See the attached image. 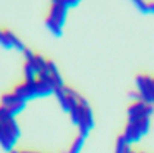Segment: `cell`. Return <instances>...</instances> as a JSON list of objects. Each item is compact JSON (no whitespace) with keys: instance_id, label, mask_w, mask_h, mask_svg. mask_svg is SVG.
<instances>
[{"instance_id":"cell-1","label":"cell","mask_w":154,"mask_h":153,"mask_svg":"<svg viewBox=\"0 0 154 153\" xmlns=\"http://www.w3.org/2000/svg\"><path fill=\"white\" fill-rule=\"evenodd\" d=\"M15 118L16 116L11 115L6 107L0 105V146L6 152L13 150L21 137V128Z\"/></svg>"},{"instance_id":"cell-2","label":"cell","mask_w":154,"mask_h":153,"mask_svg":"<svg viewBox=\"0 0 154 153\" xmlns=\"http://www.w3.org/2000/svg\"><path fill=\"white\" fill-rule=\"evenodd\" d=\"M12 91H15L19 97H22L25 102H28L37 97L51 96L54 94V88L48 82L40 78H34V80H22L21 82H18L16 85H13Z\"/></svg>"},{"instance_id":"cell-3","label":"cell","mask_w":154,"mask_h":153,"mask_svg":"<svg viewBox=\"0 0 154 153\" xmlns=\"http://www.w3.org/2000/svg\"><path fill=\"white\" fill-rule=\"evenodd\" d=\"M68 11L69 9L59 2L50 3L47 16H46V27L54 37H60L63 34V27L66 22V18H68Z\"/></svg>"},{"instance_id":"cell-4","label":"cell","mask_w":154,"mask_h":153,"mask_svg":"<svg viewBox=\"0 0 154 153\" xmlns=\"http://www.w3.org/2000/svg\"><path fill=\"white\" fill-rule=\"evenodd\" d=\"M151 118H138V119H128L125 129H123V139L128 144L138 143L142 137L150 131Z\"/></svg>"},{"instance_id":"cell-5","label":"cell","mask_w":154,"mask_h":153,"mask_svg":"<svg viewBox=\"0 0 154 153\" xmlns=\"http://www.w3.org/2000/svg\"><path fill=\"white\" fill-rule=\"evenodd\" d=\"M138 99L154 106V75L150 74H138L135 78Z\"/></svg>"},{"instance_id":"cell-6","label":"cell","mask_w":154,"mask_h":153,"mask_svg":"<svg viewBox=\"0 0 154 153\" xmlns=\"http://www.w3.org/2000/svg\"><path fill=\"white\" fill-rule=\"evenodd\" d=\"M79 106H81V113H79V122H78V134H81L84 137H88L90 131L94 128L95 121H94V112L90 103L87 102L85 97L79 99Z\"/></svg>"},{"instance_id":"cell-7","label":"cell","mask_w":154,"mask_h":153,"mask_svg":"<svg viewBox=\"0 0 154 153\" xmlns=\"http://www.w3.org/2000/svg\"><path fill=\"white\" fill-rule=\"evenodd\" d=\"M0 105L3 106V107H6L11 115L16 116V115H19L21 112H24L25 106H26V102H25L22 97H19L15 91L11 90V91H8V93L2 94V97H0Z\"/></svg>"},{"instance_id":"cell-8","label":"cell","mask_w":154,"mask_h":153,"mask_svg":"<svg viewBox=\"0 0 154 153\" xmlns=\"http://www.w3.org/2000/svg\"><path fill=\"white\" fill-rule=\"evenodd\" d=\"M0 46H3L5 49L18 50V52H21V53L26 49L24 44V41L15 34L12 30L5 28V27H0Z\"/></svg>"},{"instance_id":"cell-9","label":"cell","mask_w":154,"mask_h":153,"mask_svg":"<svg viewBox=\"0 0 154 153\" xmlns=\"http://www.w3.org/2000/svg\"><path fill=\"white\" fill-rule=\"evenodd\" d=\"M154 113V106L148 105L142 100H134L128 106V119H138V118H151Z\"/></svg>"},{"instance_id":"cell-10","label":"cell","mask_w":154,"mask_h":153,"mask_svg":"<svg viewBox=\"0 0 154 153\" xmlns=\"http://www.w3.org/2000/svg\"><path fill=\"white\" fill-rule=\"evenodd\" d=\"M85 139H87V137H84V135H81V134H78V135L73 139V141H72V144L69 146V149H68V152L66 153H81L84 144H85Z\"/></svg>"},{"instance_id":"cell-11","label":"cell","mask_w":154,"mask_h":153,"mask_svg":"<svg viewBox=\"0 0 154 153\" xmlns=\"http://www.w3.org/2000/svg\"><path fill=\"white\" fill-rule=\"evenodd\" d=\"M115 153H131V144L126 143L123 135H119L115 146Z\"/></svg>"},{"instance_id":"cell-12","label":"cell","mask_w":154,"mask_h":153,"mask_svg":"<svg viewBox=\"0 0 154 153\" xmlns=\"http://www.w3.org/2000/svg\"><path fill=\"white\" fill-rule=\"evenodd\" d=\"M51 2H59V3L65 5V6L69 9V8H75V6H78L81 0H51Z\"/></svg>"},{"instance_id":"cell-13","label":"cell","mask_w":154,"mask_h":153,"mask_svg":"<svg viewBox=\"0 0 154 153\" xmlns=\"http://www.w3.org/2000/svg\"><path fill=\"white\" fill-rule=\"evenodd\" d=\"M145 13H154V0H147V9Z\"/></svg>"}]
</instances>
